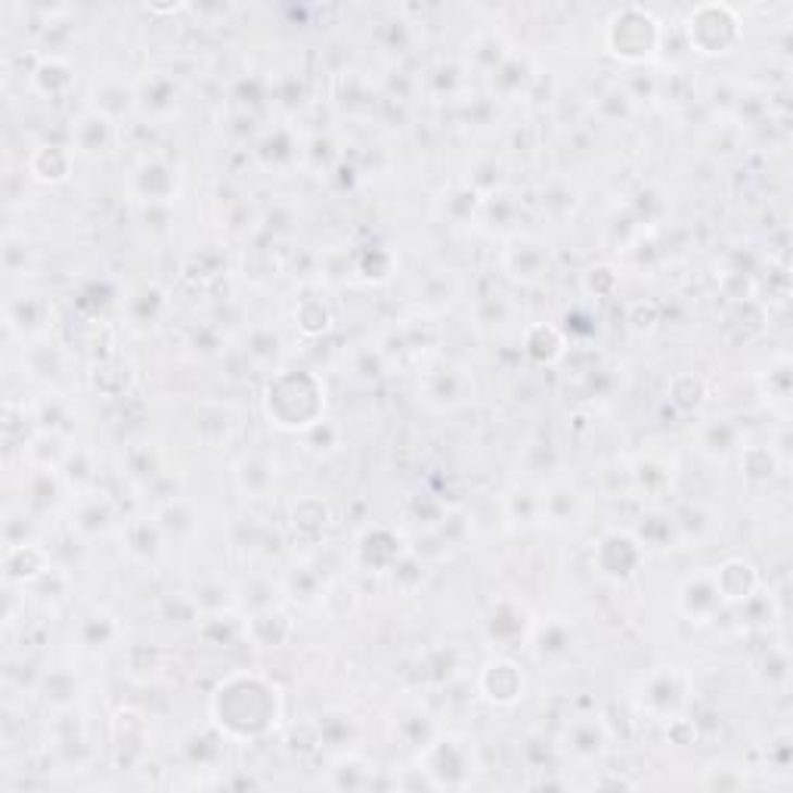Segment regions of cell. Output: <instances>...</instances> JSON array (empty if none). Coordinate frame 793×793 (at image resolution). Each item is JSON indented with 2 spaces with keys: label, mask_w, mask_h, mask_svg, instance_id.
<instances>
[{
  "label": "cell",
  "mask_w": 793,
  "mask_h": 793,
  "mask_svg": "<svg viewBox=\"0 0 793 793\" xmlns=\"http://www.w3.org/2000/svg\"><path fill=\"white\" fill-rule=\"evenodd\" d=\"M214 726L230 741H261L276 731L282 719V697L270 679L257 672H236L224 679L211 697Z\"/></svg>",
  "instance_id": "1"
},
{
  "label": "cell",
  "mask_w": 793,
  "mask_h": 793,
  "mask_svg": "<svg viewBox=\"0 0 793 793\" xmlns=\"http://www.w3.org/2000/svg\"><path fill=\"white\" fill-rule=\"evenodd\" d=\"M264 406H267V416L276 428L311 431L314 425H319V416L326 410V391H323V381L314 373L289 369V373H279L267 385Z\"/></svg>",
  "instance_id": "2"
},
{
  "label": "cell",
  "mask_w": 793,
  "mask_h": 793,
  "mask_svg": "<svg viewBox=\"0 0 793 793\" xmlns=\"http://www.w3.org/2000/svg\"><path fill=\"white\" fill-rule=\"evenodd\" d=\"M418 769L431 778L435 791H462L480 772L478 747L465 734H443L428 741L418 753Z\"/></svg>",
  "instance_id": "3"
},
{
  "label": "cell",
  "mask_w": 793,
  "mask_h": 793,
  "mask_svg": "<svg viewBox=\"0 0 793 793\" xmlns=\"http://www.w3.org/2000/svg\"><path fill=\"white\" fill-rule=\"evenodd\" d=\"M691 694V676L676 664L657 667L647 672L639 685V710L654 719H676L685 710Z\"/></svg>",
  "instance_id": "4"
},
{
  "label": "cell",
  "mask_w": 793,
  "mask_h": 793,
  "mask_svg": "<svg viewBox=\"0 0 793 793\" xmlns=\"http://www.w3.org/2000/svg\"><path fill=\"white\" fill-rule=\"evenodd\" d=\"M645 562V545L639 543L632 533H624V530H611L605 533L599 543H595V552H592V564L595 570L605 577V580H614V583H627L639 574V567Z\"/></svg>",
  "instance_id": "5"
},
{
  "label": "cell",
  "mask_w": 793,
  "mask_h": 793,
  "mask_svg": "<svg viewBox=\"0 0 793 793\" xmlns=\"http://www.w3.org/2000/svg\"><path fill=\"white\" fill-rule=\"evenodd\" d=\"M483 632L496 647H521L533 632L530 611L515 599H500L483 617Z\"/></svg>",
  "instance_id": "6"
},
{
  "label": "cell",
  "mask_w": 793,
  "mask_h": 793,
  "mask_svg": "<svg viewBox=\"0 0 793 793\" xmlns=\"http://www.w3.org/2000/svg\"><path fill=\"white\" fill-rule=\"evenodd\" d=\"M676 605H679V611L689 620H697V624L713 620L722 611V605H726V595H722V589L716 583V574L689 577L685 583L679 586V592H676Z\"/></svg>",
  "instance_id": "7"
},
{
  "label": "cell",
  "mask_w": 793,
  "mask_h": 793,
  "mask_svg": "<svg viewBox=\"0 0 793 793\" xmlns=\"http://www.w3.org/2000/svg\"><path fill=\"white\" fill-rule=\"evenodd\" d=\"M478 689L487 701H493V704H500V707H512V704H518L524 697L521 667H518L515 660L500 657V660H493V664L483 667V672H480L478 679Z\"/></svg>",
  "instance_id": "8"
},
{
  "label": "cell",
  "mask_w": 793,
  "mask_h": 793,
  "mask_svg": "<svg viewBox=\"0 0 793 793\" xmlns=\"http://www.w3.org/2000/svg\"><path fill=\"white\" fill-rule=\"evenodd\" d=\"M53 319V304L43 294H16L7 304V329L20 338H41Z\"/></svg>",
  "instance_id": "9"
},
{
  "label": "cell",
  "mask_w": 793,
  "mask_h": 793,
  "mask_svg": "<svg viewBox=\"0 0 793 793\" xmlns=\"http://www.w3.org/2000/svg\"><path fill=\"white\" fill-rule=\"evenodd\" d=\"M505 270L521 282H537L549 270V246L533 236L515 239L505 251Z\"/></svg>",
  "instance_id": "10"
},
{
  "label": "cell",
  "mask_w": 793,
  "mask_h": 793,
  "mask_svg": "<svg viewBox=\"0 0 793 793\" xmlns=\"http://www.w3.org/2000/svg\"><path fill=\"white\" fill-rule=\"evenodd\" d=\"M564 747H567V753H570L574 759H580V763H595V759H602L607 751L605 726H602L599 719H592V716L570 722L567 731H564Z\"/></svg>",
  "instance_id": "11"
},
{
  "label": "cell",
  "mask_w": 793,
  "mask_h": 793,
  "mask_svg": "<svg viewBox=\"0 0 793 793\" xmlns=\"http://www.w3.org/2000/svg\"><path fill=\"white\" fill-rule=\"evenodd\" d=\"M540 515L543 521L552 527H570V524L580 521L583 515V493L570 483H555L545 490V496L540 500Z\"/></svg>",
  "instance_id": "12"
},
{
  "label": "cell",
  "mask_w": 793,
  "mask_h": 793,
  "mask_svg": "<svg viewBox=\"0 0 793 793\" xmlns=\"http://www.w3.org/2000/svg\"><path fill=\"white\" fill-rule=\"evenodd\" d=\"M109 527H112V502L103 493H90V490L78 493L72 505V530H78L81 537H97Z\"/></svg>",
  "instance_id": "13"
},
{
  "label": "cell",
  "mask_w": 793,
  "mask_h": 793,
  "mask_svg": "<svg viewBox=\"0 0 793 793\" xmlns=\"http://www.w3.org/2000/svg\"><path fill=\"white\" fill-rule=\"evenodd\" d=\"M654 43H657V28L651 20L639 22V25H614L611 28V50L629 63L645 60L654 50Z\"/></svg>",
  "instance_id": "14"
},
{
  "label": "cell",
  "mask_w": 793,
  "mask_h": 793,
  "mask_svg": "<svg viewBox=\"0 0 793 793\" xmlns=\"http://www.w3.org/2000/svg\"><path fill=\"white\" fill-rule=\"evenodd\" d=\"M246 635L261 647L286 645L289 635H292V620L279 607H261V611L251 614V620L246 624Z\"/></svg>",
  "instance_id": "15"
},
{
  "label": "cell",
  "mask_w": 793,
  "mask_h": 793,
  "mask_svg": "<svg viewBox=\"0 0 793 793\" xmlns=\"http://www.w3.org/2000/svg\"><path fill=\"white\" fill-rule=\"evenodd\" d=\"M425 391H428V400L438 406H456L462 400H468L471 378L465 376V369L460 366H438L428 373Z\"/></svg>",
  "instance_id": "16"
},
{
  "label": "cell",
  "mask_w": 793,
  "mask_h": 793,
  "mask_svg": "<svg viewBox=\"0 0 793 793\" xmlns=\"http://www.w3.org/2000/svg\"><path fill=\"white\" fill-rule=\"evenodd\" d=\"M177 167L165 165V162H143L134 174V184H137V196L143 202H167L174 192H177Z\"/></svg>",
  "instance_id": "17"
},
{
  "label": "cell",
  "mask_w": 793,
  "mask_h": 793,
  "mask_svg": "<svg viewBox=\"0 0 793 793\" xmlns=\"http://www.w3.org/2000/svg\"><path fill=\"white\" fill-rule=\"evenodd\" d=\"M356 558L369 570H388V567H394L400 562V537H394L385 527L366 530L360 545H356Z\"/></svg>",
  "instance_id": "18"
},
{
  "label": "cell",
  "mask_w": 793,
  "mask_h": 793,
  "mask_svg": "<svg viewBox=\"0 0 793 793\" xmlns=\"http://www.w3.org/2000/svg\"><path fill=\"white\" fill-rule=\"evenodd\" d=\"M162 543H165V530L159 527L155 518H134V521H127L125 545L134 558L155 562L162 555Z\"/></svg>",
  "instance_id": "19"
},
{
  "label": "cell",
  "mask_w": 793,
  "mask_h": 793,
  "mask_svg": "<svg viewBox=\"0 0 793 793\" xmlns=\"http://www.w3.org/2000/svg\"><path fill=\"white\" fill-rule=\"evenodd\" d=\"M716 583L722 589L726 602H747L756 592V586H759V574H756L753 564L731 558V562H726L716 570Z\"/></svg>",
  "instance_id": "20"
},
{
  "label": "cell",
  "mask_w": 793,
  "mask_h": 793,
  "mask_svg": "<svg viewBox=\"0 0 793 793\" xmlns=\"http://www.w3.org/2000/svg\"><path fill=\"white\" fill-rule=\"evenodd\" d=\"M530 639H533V651L540 660H562L574 651V629L562 617L549 620L545 627H533Z\"/></svg>",
  "instance_id": "21"
},
{
  "label": "cell",
  "mask_w": 793,
  "mask_h": 793,
  "mask_svg": "<svg viewBox=\"0 0 793 793\" xmlns=\"http://www.w3.org/2000/svg\"><path fill=\"white\" fill-rule=\"evenodd\" d=\"M47 570H50V564H47V555L38 545L22 543L7 549V580L10 583H35Z\"/></svg>",
  "instance_id": "22"
},
{
  "label": "cell",
  "mask_w": 793,
  "mask_h": 793,
  "mask_svg": "<svg viewBox=\"0 0 793 793\" xmlns=\"http://www.w3.org/2000/svg\"><path fill=\"white\" fill-rule=\"evenodd\" d=\"M329 788L335 791H363V788H373L376 784V766H369L366 759H360L354 753L341 756L329 769Z\"/></svg>",
  "instance_id": "23"
},
{
  "label": "cell",
  "mask_w": 793,
  "mask_h": 793,
  "mask_svg": "<svg viewBox=\"0 0 793 793\" xmlns=\"http://www.w3.org/2000/svg\"><path fill=\"white\" fill-rule=\"evenodd\" d=\"M28 171L41 184H63L72 171V152L65 147H41L28 159Z\"/></svg>",
  "instance_id": "24"
},
{
  "label": "cell",
  "mask_w": 793,
  "mask_h": 793,
  "mask_svg": "<svg viewBox=\"0 0 793 793\" xmlns=\"http://www.w3.org/2000/svg\"><path fill=\"white\" fill-rule=\"evenodd\" d=\"M236 480H239L242 493L264 496L273 487V480H276V468L267 460H261V456H246L236 465Z\"/></svg>",
  "instance_id": "25"
},
{
  "label": "cell",
  "mask_w": 793,
  "mask_h": 793,
  "mask_svg": "<svg viewBox=\"0 0 793 793\" xmlns=\"http://www.w3.org/2000/svg\"><path fill=\"white\" fill-rule=\"evenodd\" d=\"M669 483H672V468L667 462L647 456L632 465V487H639L645 493H664Z\"/></svg>",
  "instance_id": "26"
},
{
  "label": "cell",
  "mask_w": 793,
  "mask_h": 793,
  "mask_svg": "<svg viewBox=\"0 0 793 793\" xmlns=\"http://www.w3.org/2000/svg\"><path fill=\"white\" fill-rule=\"evenodd\" d=\"M527 354L533 356L537 363H552L564 354V341L562 335L555 332L552 326H533L527 332V341H524Z\"/></svg>",
  "instance_id": "27"
},
{
  "label": "cell",
  "mask_w": 793,
  "mask_h": 793,
  "mask_svg": "<svg viewBox=\"0 0 793 793\" xmlns=\"http://www.w3.org/2000/svg\"><path fill=\"white\" fill-rule=\"evenodd\" d=\"M159 527L165 530V537H184V533H192L196 530V515L189 512L187 502L174 500L165 502L155 515Z\"/></svg>",
  "instance_id": "28"
},
{
  "label": "cell",
  "mask_w": 793,
  "mask_h": 793,
  "mask_svg": "<svg viewBox=\"0 0 793 793\" xmlns=\"http://www.w3.org/2000/svg\"><path fill=\"white\" fill-rule=\"evenodd\" d=\"M78 635H81V645L84 647H93V651H100V647H109V642L118 635V627L112 624V617H105V614H93V617H87L78 629Z\"/></svg>",
  "instance_id": "29"
},
{
  "label": "cell",
  "mask_w": 793,
  "mask_h": 793,
  "mask_svg": "<svg viewBox=\"0 0 793 793\" xmlns=\"http://www.w3.org/2000/svg\"><path fill=\"white\" fill-rule=\"evenodd\" d=\"M109 143V122L100 115H87L78 125V149L81 152H103Z\"/></svg>",
  "instance_id": "30"
},
{
  "label": "cell",
  "mask_w": 793,
  "mask_h": 793,
  "mask_svg": "<svg viewBox=\"0 0 793 793\" xmlns=\"http://www.w3.org/2000/svg\"><path fill=\"white\" fill-rule=\"evenodd\" d=\"M741 465H744L747 478L769 480L775 475V465H778V462H775V453L769 446H751V450L744 453Z\"/></svg>",
  "instance_id": "31"
},
{
  "label": "cell",
  "mask_w": 793,
  "mask_h": 793,
  "mask_svg": "<svg viewBox=\"0 0 793 793\" xmlns=\"http://www.w3.org/2000/svg\"><path fill=\"white\" fill-rule=\"evenodd\" d=\"M329 311H326V304L323 301H304L301 304V311H298V326L304 329L307 335H319L329 329Z\"/></svg>",
  "instance_id": "32"
},
{
  "label": "cell",
  "mask_w": 793,
  "mask_h": 793,
  "mask_svg": "<svg viewBox=\"0 0 793 793\" xmlns=\"http://www.w3.org/2000/svg\"><path fill=\"white\" fill-rule=\"evenodd\" d=\"M125 468H127V475L137 480H149L152 475H155V460H152V450H149L147 443L134 446V450L127 453Z\"/></svg>",
  "instance_id": "33"
},
{
  "label": "cell",
  "mask_w": 793,
  "mask_h": 793,
  "mask_svg": "<svg viewBox=\"0 0 793 793\" xmlns=\"http://www.w3.org/2000/svg\"><path fill=\"white\" fill-rule=\"evenodd\" d=\"M326 521H329V512H326V505H319L316 508V515H307V502H301L298 508H294V530H301V533H323L326 530Z\"/></svg>",
  "instance_id": "34"
}]
</instances>
